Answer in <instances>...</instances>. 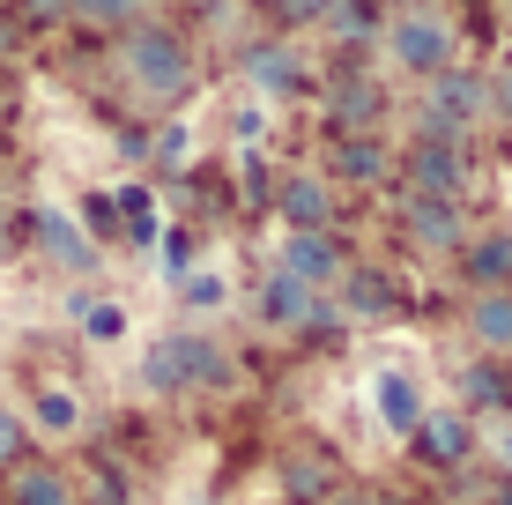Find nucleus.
<instances>
[{
	"instance_id": "aec40b11",
	"label": "nucleus",
	"mask_w": 512,
	"mask_h": 505,
	"mask_svg": "<svg viewBox=\"0 0 512 505\" xmlns=\"http://www.w3.org/2000/svg\"><path fill=\"white\" fill-rule=\"evenodd\" d=\"M320 23H327L334 38H342V45H364V38H379L386 8H379V0H334V8L320 15Z\"/></svg>"
},
{
	"instance_id": "393cba45",
	"label": "nucleus",
	"mask_w": 512,
	"mask_h": 505,
	"mask_svg": "<svg viewBox=\"0 0 512 505\" xmlns=\"http://www.w3.org/2000/svg\"><path fill=\"white\" fill-rule=\"evenodd\" d=\"M67 15H82V23H119L127 30L141 15V0H67Z\"/></svg>"
},
{
	"instance_id": "423d86ee",
	"label": "nucleus",
	"mask_w": 512,
	"mask_h": 505,
	"mask_svg": "<svg viewBox=\"0 0 512 505\" xmlns=\"http://www.w3.org/2000/svg\"><path fill=\"white\" fill-rule=\"evenodd\" d=\"M401 179H409V194H438V201H461L468 186V142H409L401 156Z\"/></svg>"
},
{
	"instance_id": "39448f33",
	"label": "nucleus",
	"mask_w": 512,
	"mask_h": 505,
	"mask_svg": "<svg viewBox=\"0 0 512 505\" xmlns=\"http://www.w3.org/2000/svg\"><path fill=\"white\" fill-rule=\"evenodd\" d=\"M260 320L282 327V335H327L342 312L327 305V290H312V283H297V275L275 268L268 283H260Z\"/></svg>"
},
{
	"instance_id": "4468645a",
	"label": "nucleus",
	"mask_w": 512,
	"mask_h": 505,
	"mask_svg": "<svg viewBox=\"0 0 512 505\" xmlns=\"http://www.w3.org/2000/svg\"><path fill=\"white\" fill-rule=\"evenodd\" d=\"M8 505H75V483L52 461H15L8 468Z\"/></svg>"
},
{
	"instance_id": "f704fd0d",
	"label": "nucleus",
	"mask_w": 512,
	"mask_h": 505,
	"mask_svg": "<svg viewBox=\"0 0 512 505\" xmlns=\"http://www.w3.org/2000/svg\"><path fill=\"white\" fill-rule=\"evenodd\" d=\"M0 90H8V82H0Z\"/></svg>"
},
{
	"instance_id": "b1692460",
	"label": "nucleus",
	"mask_w": 512,
	"mask_h": 505,
	"mask_svg": "<svg viewBox=\"0 0 512 505\" xmlns=\"http://www.w3.org/2000/svg\"><path fill=\"white\" fill-rule=\"evenodd\" d=\"M75 312H82V335H90V342H119V335H127V312L104 305V298H82Z\"/></svg>"
},
{
	"instance_id": "2f4dec72",
	"label": "nucleus",
	"mask_w": 512,
	"mask_h": 505,
	"mask_svg": "<svg viewBox=\"0 0 512 505\" xmlns=\"http://www.w3.org/2000/svg\"><path fill=\"white\" fill-rule=\"evenodd\" d=\"M364 505H409V498H386V491H364Z\"/></svg>"
},
{
	"instance_id": "c85d7f7f",
	"label": "nucleus",
	"mask_w": 512,
	"mask_h": 505,
	"mask_svg": "<svg viewBox=\"0 0 512 505\" xmlns=\"http://www.w3.org/2000/svg\"><path fill=\"white\" fill-rule=\"evenodd\" d=\"M179 290H186V305H193V312L223 305V283H216V275H179Z\"/></svg>"
},
{
	"instance_id": "9d476101",
	"label": "nucleus",
	"mask_w": 512,
	"mask_h": 505,
	"mask_svg": "<svg viewBox=\"0 0 512 505\" xmlns=\"http://www.w3.org/2000/svg\"><path fill=\"white\" fill-rule=\"evenodd\" d=\"M30 238H38V253L52 260V268H67V275H97V246L60 216V208H38V216H30Z\"/></svg>"
},
{
	"instance_id": "2eb2a0df",
	"label": "nucleus",
	"mask_w": 512,
	"mask_h": 505,
	"mask_svg": "<svg viewBox=\"0 0 512 505\" xmlns=\"http://www.w3.org/2000/svg\"><path fill=\"white\" fill-rule=\"evenodd\" d=\"M461 275H468L475 290H505V283H512V238H505V231L461 238Z\"/></svg>"
},
{
	"instance_id": "c756f323",
	"label": "nucleus",
	"mask_w": 512,
	"mask_h": 505,
	"mask_svg": "<svg viewBox=\"0 0 512 505\" xmlns=\"http://www.w3.org/2000/svg\"><path fill=\"white\" fill-rule=\"evenodd\" d=\"M186 268H193V238L179 231V238H171V275H186Z\"/></svg>"
},
{
	"instance_id": "6ab92c4d",
	"label": "nucleus",
	"mask_w": 512,
	"mask_h": 505,
	"mask_svg": "<svg viewBox=\"0 0 512 505\" xmlns=\"http://www.w3.org/2000/svg\"><path fill=\"white\" fill-rule=\"evenodd\" d=\"M372 394H379V416L401 431V439H409V431H416V416H423L416 379H409V372H379V387H372Z\"/></svg>"
},
{
	"instance_id": "f3484780",
	"label": "nucleus",
	"mask_w": 512,
	"mask_h": 505,
	"mask_svg": "<svg viewBox=\"0 0 512 505\" xmlns=\"http://www.w3.org/2000/svg\"><path fill=\"white\" fill-rule=\"evenodd\" d=\"M379 112H386L379 82H357V75L334 82V127H342V134H372V119H379Z\"/></svg>"
},
{
	"instance_id": "cd10ccee",
	"label": "nucleus",
	"mask_w": 512,
	"mask_h": 505,
	"mask_svg": "<svg viewBox=\"0 0 512 505\" xmlns=\"http://www.w3.org/2000/svg\"><path fill=\"white\" fill-rule=\"evenodd\" d=\"M334 8V0H268L275 23H320V15Z\"/></svg>"
},
{
	"instance_id": "a878e982",
	"label": "nucleus",
	"mask_w": 512,
	"mask_h": 505,
	"mask_svg": "<svg viewBox=\"0 0 512 505\" xmlns=\"http://www.w3.org/2000/svg\"><path fill=\"white\" fill-rule=\"evenodd\" d=\"M23 446H30V424H23V416H15L8 402H0V468L23 461Z\"/></svg>"
},
{
	"instance_id": "20e7f679",
	"label": "nucleus",
	"mask_w": 512,
	"mask_h": 505,
	"mask_svg": "<svg viewBox=\"0 0 512 505\" xmlns=\"http://www.w3.org/2000/svg\"><path fill=\"white\" fill-rule=\"evenodd\" d=\"M386 52H394V67H409L416 82H431L438 67H453V23L438 8H401L394 23H386Z\"/></svg>"
},
{
	"instance_id": "7c9ffc66",
	"label": "nucleus",
	"mask_w": 512,
	"mask_h": 505,
	"mask_svg": "<svg viewBox=\"0 0 512 505\" xmlns=\"http://www.w3.org/2000/svg\"><path fill=\"white\" fill-rule=\"evenodd\" d=\"M498 461H505V476H512V424L498 431Z\"/></svg>"
},
{
	"instance_id": "1a4fd4ad",
	"label": "nucleus",
	"mask_w": 512,
	"mask_h": 505,
	"mask_svg": "<svg viewBox=\"0 0 512 505\" xmlns=\"http://www.w3.org/2000/svg\"><path fill=\"white\" fill-rule=\"evenodd\" d=\"M275 268L297 275V283H312V290H334V275H342L349 260H342V246H334V231H290Z\"/></svg>"
},
{
	"instance_id": "72a5a7b5",
	"label": "nucleus",
	"mask_w": 512,
	"mask_h": 505,
	"mask_svg": "<svg viewBox=\"0 0 512 505\" xmlns=\"http://www.w3.org/2000/svg\"><path fill=\"white\" fill-rule=\"evenodd\" d=\"M0 246H8V201H0Z\"/></svg>"
},
{
	"instance_id": "f257e3e1",
	"label": "nucleus",
	"mask_w": 512,
	"mask_h": 505,
	"mask_svg": "<svg viewBox=\"0 0 512 505\" xmlns=\"http://www.w3.org/2000/svg\"><path fill=\"white\" fill-rule=\"evenodd\" d=\"M127 82L141 97H156V104L186 97L193 90V45L179 30H164V23H134L127 30Z\"/></svg>"
},
{
	"instance_id": "ddd939ff",
	"label": "nucleus",
	"mask_w": 512,
	"mask_h": 505,
	"mask_svg": "<svg viewBox=\"0 0 512 505\" xmlns=\"http://www.w3.org/2000/svg\"><path fill=\"white\" fill-rule=\"evenodd\" d=\"M468 335L483 357H505L512 350V283L505 290H475L468 298Z\"/></svg>"
},
{
	"instance_id": "a211bd4d",
	"label": "nucleus",
	"mask_w": 512,
	"mask_h": 505,
	"mask_svg": "<svg viewBox=\"0 0 512 505\" xmlns=\"http://www.w3.org/2000/svg\"><path fill=\"white\" fill-rule=\"evenodd\" d=\"M334 171H342L349 186H379L386 171H394V156H386L372 134H342V142H334Z\"/></svg>"
},
{
	"instance_id": "f8f14e48",
	"label": "nucleus",
	"mask_w": 512,
	"mask_h": 505,
	"mask_svg": "<svg viewBox=\"0 0 512 505\" xmlns=\"http://www.w3.org/2000/svg\"><path fill=\"white\" fill-rule=\"evenodd\" d=\"M334 290H342V312L349 320H394L401 312V290L386 268H342L334 275Z\"/></svg>"
},
{
	"instance_id": "473e14b6",
	"label": "nucleus",
	"mask_w": 512,
	"mask_h": 505,
	"mask_svg": "<svg viewBox=\"0 0 512 505\" xmlns=\"http://www.w3.org/2000/svg\"><path fill=\"white\" fill-rule=\"evenodd\" d=\"M490 505H512V476L498 483V491H490Z\"/></svg>"
},
{
	"instance_id": "6e6552de",
	"label": "nucleus",
	"mask_w": 512,
	"mask_h": 505,
	"mask_svg": "<svg viewBox=\"0 0 512 505\" xmlns=\"http://www.w3.org/2000/svg\"><path fill=\"white\" fill-rule=\"evenodd\" d=\"M401 231H409V246H423V253H461L468 216H461V201L409 194V208H401Z\"/></svg>"
},
{
	"instance_id": "bb28decb",
	"label": "nucleus",
	"mask_w": 512,
	"mask_h": 505,
	"mask_svg": "<svg viewBox=\"0 0 512 505\" xmlns=\"http://www.w3.org/2000/svg\"><path fill=\"white\" fill-rule=\"evenodd\" d=\"M82 498H90V505H134V491H127L119 476H112V468H97V476L82 483Z\"/></svg>"
},
{
	"instance_id": "9b49d317",
	"label": "nucleus",
	"mask_w": 512,
	"mask_h": 505,
	"mask_svg": "<svg viewBox=\"0 0 512 505\" xmlns=\"http://www.w3.org/2000/svg\"><path fill=\"white\" fill-rule=\"evenodd\" d=\"M245 75H253L260 97H297L305 90V60H297V45H282V38L245 45Z\"/></svg>"
},
{
	"instance_id": "412c9836",
	"label": "nucleus",
	"mask_w": 512,
	"mask_h": 505,
	"mask_svg": "<svg viewBox=\"0 0 512 505\" xmlns=\"http://www.w3.org/2000/svg\"><path fill=\"white\" fill-rule=\"evenodd\" d=\"M282 483H290V498H305V505H327L334 498L327 454H290V461H282Z\"/></svg>"
},
{
	"instance_id": "f03ea898",
	"label": "nucleus",
	"mask_w": 512,
	"mask_h": 505,
	"mask_svg": "<svg viewBox=\"0 0 512 505\" xmlns=\"http://www.w3.org/2000/svg\"><path fill=\"white\" fill-rule=\"evenodd\" d=\"M490 112V82L475 75V67H438L431 82H423V142H468L475 127H483Z\"/></svg>"
},
{
	"instance_id": "7ed1b4c3",
	"label": "nucleus",
	"mask_w": 512,
	"mask_h": 505,
	"mask_svg": "<svg viewBox=\"0 0 512 505\" xmlns=\"http://www.w3.org/2000/svg\"><path fill=\"white\" fill-rule=\"evenodd\" d=\"M141 387L149 394H186V387H223V350L208 335H164L141 357Z\"/></svg>"
},
{
	"instance_id": "0eeeda50",
	"label": "nucleus",
	"mask_w": 512,
	"mask_h": 505,
	"mask_svg": "<svg viewBox=\"0 0 512 505\" xmlns=\"http://www.w3.org/2000/svg\"><path fill=\"white\" fill-rule=\"evenodd\" d=\"M409 454L423 468H461L475 454V424H468V409H423L416 416V431H409Z\"/></svg>"
},
{
	"instance_id": "dca6fc26",
	"label": "nucleus",
	"mask_w": 512,
	"mask_h": 505,
	"mask_svg": "<svg viewBox=\"0 0 512 505\" xmlns=\"http://www.w3.org/2000/svg\"><path fill=\"white\" fill-rule=\"evenodd\" d=\"M275 208H282L290 231H327V223H334V194L320 179H282L275 186Z\"/></svg>"
},
{
	"instance_id": "5701e85b",
	"label": "nucleus",
	"mask_w": 512,
	"mask_h": 505,
	"mask_svg": "<svg viewBox=\"0 0 512 505\" xmlns=\"http://www.w3.org/2000/svg\"><path fill=\"white\" fill-rule=\"evenodd\" d=\"M30 416H38V431H75V424H82V402H75L67 387H45Z\"/></svg>"
},
{
	"instance_id": "4be33fe9",
	"label": "nucleus",
	"mask_w": 512,
	"mask_h": 505,
	"mask_svg": "<svg viewBox=\"0 0 512 505\" xmlns=\"http://www.w3.org/2000/svg\"><path fill=\"white\" fill-rule=\"evenodd\" d=\"M461 402H468V409H505V402H512L505 364H468V372H461Z\"/></svg>"
}]
</instances>
